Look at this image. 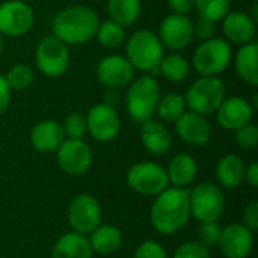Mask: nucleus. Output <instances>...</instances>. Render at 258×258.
Returning a JSON list of instances; mask_svg holds the SVG:
<instances>
[{"label": "nucleus", "mask_w": 258, "mask_h": 258, "mask_svg": "<svg viewBox=\"0 0 258 258\" xmlns=\"http://www.w3.org/2000/svg\"><path fill=\"white\" fill-rule=\"evenodd\" d=\"M59 168L68 175H83L92 165V151L83 139H65L56 151Z\"/></svg>", "instance_id": "nucleus-12"}, {"label": "nucleus", "mask_w": 258, "mask_h": 258, "mask_svg": "<svg viewBox=\"0 0 258 258\" xmlns=\"http://www.w3.org/2000/svg\"><path fill=\"white\" fill-rule=\"evenodd\" d=\"M35 23L33 9L23 0L0 3V35L18 38L26 35Z\"/></svg>", "instance_id": "nucleus-10"}, {"label": "nucleus", "mask_w": 258, "mask_h": 258, "mask_svg": "<svg viewBox=\"0 0 258 258\" xmlns=\"http://www.w3.org/2000/svg\"><path fill=\"white\" fill-rule=\"evenodd\" d=\"M215 32H216L215 23L207 18L200 17V20H197V23H194V35H197L203 41L213 38Z\"/></svg>", "instance_id": "nucleus-38"}, {"label": "nucleus", "mask_w": 258, "mask_h": 258, "mask_svg": "<svg viewBox=\"0 0 258 258\" xmlns=\"http://www.w3.org/2000/svg\"><path fill=\"white\" fill-rule=\"evenodd\" d=\"M243 225L248 227L251 231L258 228V203H252L245 209L243 213Z\"/></svg>", "instance_id": "nucleus-39"}, {"label": "nucleus", "mask_w": 258, "mask_h": 258, "mask_svg": "<svg viewBox=\"0 0 258 258\" xmlns=\"http://www.w3.org/2000/svg\"><path fill=\"white\" fill-rule=\"evenodd\" d=\"M243 180H246V183L251 187H257L258 186V163L252 162L249 166L245 168V177Z\"/></svg>", "instance_id": "nucleus-42"}, {"label": "nucleus", "mask_w": 258, "mask_h": 258, "mask_svg": "<svg viewBox=\"0 0 258 258\" xmlns=\"http://www.w3.org/2000/svg\"><path fill=\"white\" fill-rule=\"evenodd\" d=\"M218 245L227 258H248L254 248V236L243 224H230L222 228Z\"/></svg>", "instance_id": "nucleus-16"}, {"label": "nucleus", "mask_w": 258, "mask_h": 258, "mask_svg": "<svg viewBox=\"0 0 258 258\" xmlns=\"http://www.w3.org/2000/svg\"><path fill=\"white\" fill-rule=\"evenodd\" d=\"M236 142L246 150L255 148L258 144V127L254 124H246L236 130Z\"/></svg>", "instance_id": "nucleus-36"}, {"label": "nucleus", "mask_w": 258, "mask_h": 258, "mask_svg": "<svg viewBox=\"0 0 258 258\" xmlns=\"http://www.w3.org/2000/svg\"><path fill=\"white\" fill-rule=\"evenodd\" d=\"M215 113L221 127L236 132L251 122L254 116V106L242 97H225Z\"/></svg>", "instance_id": "nucleus-17"}, {"label": "nucleus", "mask_w": 258, "mask_h": 258, "mask_svg": "<svg viewBox=\"0 0 258 258\" xmlns=\"http://www.w3.org/2000/svg\"><path fill=\"white\" fill-rule=\"evenodd\" d=\"M97 41L106 47V48H116L119 47L124 39H125V30L124 26L118 24L113 20H107L98 24L97 33H95Z\"/></svg>", "instance_id": "nucleus-30"}, {"label": "nucleus", "mask_w": 258, "mask_h": 258, "mask_svg": "<svg viewBox=\"0 0 258 258\" xmlns=\"http://www.w3.org/2000/svg\"><path fill=\"white\" fill-rule=\"evenodd\" d=\"M11 91H26L33 82V71L29 65L17 63L5 76Z\"/></svg>", "instance_id": "nucleus-32"}, {"label": "nucleus", "mask_w": 258, "mask_h": 258, "mask_svg": "<svg viewBox=\"0 0 258 258\" xmlns=\"http://www.w3.org/2000/svg\"><path fill=\"white\" fill-rule=\"evenodd\" d=\"M68 222L73 231L80 234H91L101 224V206L89 194L77 195L68 209Z\"/></svg>", "instance_id": "nucleus-11"}, {"label": "nucleus", "mask_w": 258, "mask_h": 258, "mask_svg": "<svg viewBox=\"0 0 258 258\" xmlns=\"http://www.w3.org/2000/svg\"><path fill=\"white\" fill-rule=\"evenodd\" d=\"M11 88L5 79V76L0 74V115H3L11 103Z\"/></svg>", "instance_id": "nucleus-41"}, {"label": "nucleus", "mask_w": 258, "mask_h": 258, "mask_svg": "<svg viewBox=\"0 0 258 258\" xmlns=\"http://www.w3.org/2000/svg\"><path fill=\"white\" fill-rule=\"evenodd\" d=\"M98 24L100 18L94 9L77 5L59 11L53 18L51 30L53 36L67 45H77L94 39Z\"/></svg>", "instance_id": "nucleus-2"}, {"label": "nucleus", "mask_w": 258, "mask_h": 258, "mask_svg": "<svg viewBox=\"0 0 258 258\" xmlns=\"http://www.w3.org/2000/svg\"><path fill=\"white\" fill-rule=\"evenodd\" d=\"M128 186L145 197L159 195L169 186L166 169L154 162H141L133 165L127 172Z\"/></svg>", "instance_id": "nucleus-9"}, {"label": "nucleus", "mask_w": 258, "mask_h": 258, "mask_svg": "<svg viewBox=\"0 0 258 258\" xmlns=\"http://www.w3.org/2000/svg\"><path fill=\"white\" fill-rule=\"evenodd\" d=\"M70 51L65 42L56 36H45L35 50V62L38 70L47 77H60L68 71Z\"/></svg>", "instance_id": "nucleus-8"}, {"label": "nucleus", "mask_w": 258, "mask_h": 258, "mask_svg": "<svg viewBox=\"0 0 258 258\" xmlns=\"http://www.w3.org/2000/svg\"><path fill=\"white\" fill-rule=\"evenodd\" d=\"M190 218L189 190L180 187H166L156 195L151 206L150 219L160 234H174L180 231Z\"/></svg>", "instance_id": "nucleus-1"}, {"label": "nucleus", "mask_w": 258, "mask_h": 258, "mask_svg": "<svg viewBox=\"0 0 258 258\" xmlns=\"http://www.w3.org/2000/svg\"><path fill=\"white\" fill-rule=\"evenodd\" d=\"M221 231H222V228H221V225L218 222H203L201 227L197 231L198 242H201L207 248L215 246V245L219 243Z\"/></svg>", "instance_id": "nucleus-34"}, {"label": "nucleus", "mask_w": 258, "mask_h": 258, "mask_svg": "<svg viewBox=\"0 0 258 258\" xmlns=\"http://www.w3.org/2000/svg\"><path fill=\"white\" fill-rule=\"evenodd\" d=\"M236 73L251 86L258 85V44L255 41L242 44L236 53Z\"/></svg>", "instance_id": "nucleus-24"}, {"label": "nucleus", "mask_w": 258, "mask_h": 258, "mask_svg": "<svg viewBox=\"0 0 258 258\" xmlns=\"http://www.w3.org/2000/svg\"><path fill=\"white\" fill-rule=\"evenodd\" d=\"M168 180L174 187L186 189L190 186L198 174V163L197 160L186 153L177 154L171 162L166 169Z\"/></svg>", "instance_id": "nucleus-23"}, {"label": "nucleus", "mask_w": 258, "mask_h": 258, "mask_svg": "<svg viewBox=\"0 0 258 258\" xmlns=\"http://www.w3.org/2000/svg\"><path fill=\"white\" fill-rule=\"evenodd\" d=\"M160 86L153 76H141L128 85L125 104L128 115L138 124H144L156 113L160 100Z\"/></svg>", "instance_id": "nucleus-4"}, {"label": "nucleus", "mask_w": 258, "mask_h": 258, "mask_svg": "<svg viewBox=\"0 0 258 258\" xmlns=\"http://www.w3.org/2000/svg\"><path fill=\"white\" fill-rule=\"evenodd\" d=\"M97 80L109 89H121L135 79V68L127 57L121 54L104 56L95 70Z\"/></svg>", "instance_id": "nucleus-14"}, {"label": "nucleus", "mask_w": 258, "mask_h": 258, "mask_svg": "<svg viewBox=\"0 0 258 258\" xmlns=\"http://www.w3.org/2000/svg\"><path fill=\"white\" fill-rule=\"evenodd\" d=\"M88 132L98 142H109L115 139L121 128V119L113 106L98 103L92 106L86 115Z\"/></svg>", "instance_id": "nucleus-13"}, {"label": "nucleus", "mask_w": 258, "mask_h": 258, "mask_svg": "<svg viewBox=\"0 0 258 258\" xmlns=\"http://www.w3.org/2000/svg\"><path fill=\"white\" fill-rule=\"evenodd\" d=\"M2 50H3V38L0 35V54H2Z\"/></svg>", "instance_id": "nucleus-43"}, {"label": "nucleus", "mask_w": 258, "mask_h": 258, "mask_svg": "<svg viewBox=\"0 0 258 258\" xmlns=\"http://www.w3.org/2000/svg\"><path fill=\"white\" fill-rule=\"evenodd\" d=\"M245 162L236 154L224 156L216 166L218 181L227 189H236L242 184L245 177Z\"/></svg>", "instance_id": "nucleus-25"}, {"label": "nucleus", "mask_w": 258, "mask_h": 258, "mask_svg": "<svg viewBox=\"0 0 258 258\" xmlns=\"http://www.w3.org/2000/svg\"><path fill=\"white\" fill-rule=\"evenodd\" d=\"M233 59L231 45L222 38H210L195 50L192 65L201 76L218 77L224 73Z\"/></svg>", "instance_id": "nucleus-6"}, {"label": "nucleus", "mask_w": 258, "mask_h": 258, "mask_svg": "<svg viewBox=\"0 0 258 258\" xmlns=\"http://www.w3.org/2000/svg\"><path fill=\"white\" fill-rule=\"evenodd\" d=\"M175 132L183 142L194 147H203L210 141L212 125L204 115L186 110L175 121Z\"/></svg>", "instance_id": "nucleus-18"}, {"label": "nucleus", "mask_w": 258, "mask_h": 258, "mask_svg": "<svg viewBox=\"0 0 258 258\" xmlns=\"http://www.w3.org/2000/svg\"><path fill=\"white\" fill-rule=\"evenodd\" d=\"M231 0H195V8L200 17L213 23L221 21L230 12Z\"/></svg>", "instance_id": "nucleus-31"}, {"label": "nucleus", "mask_w": 258, "mask_h": 258, "mask_svg": "<svg viewBox=\"0 0 258 258\" xmlns=\"http://www.w3.org/2000/svg\"><path fill=\"white\" fill-rule=\"evenodd\" d=\"M222 20V30L230 42L242 45L254 41L255 20H252L248 14L242 11H230Z\"/></svg>", "instance_id": "nucleus-20"}, {"label": "nucleus", "mask_w": 258, "mask_h": 258, "mask_svg": "<svg viewBox=\"0 0 258 258\" xmlns=\"http://www.w3.org/2000/svg\"><path fill=\"white\" fill-rule=\"evenodd\" d=\"M107 12L110 20L116 21L121 26H132L142 12L141 0H109Z\"/></svg>", "instance_id": "nucleus-27"}, {"label": "nucleus", "mask_w": 258, "mask_h": 258, "mask_svg": "<svg viewBox=\"0 0 258 258\" xmlns=\"http://www.w3.org/2000/svg\"><path fill=\"white\" fill-rule=\"evenodd\" d=\"M125 53L135 70L153 73V76L159 74V65L165 56V51L159 36L151 30L142 29L135 32L127 41Z\"/></svg>", "instance_id": "nucleus-3"}, {"label": "nucleus", "mask_w": 258, "mask_h": 258, "mask_svg": "<svg viewBox=\"0 0 258 258\" xmlns=\"http://www.w3.org/2000/svg\"><path fill=\"white\" fill-rule=\"evenodd\" d=\"M92 246L85 234L71 231L57 239L51 258H92Z\"/></svg>", "instance_id": "nucleus-22"}, {"label": "nucleus", "mask_w": 258, "mask_h": 258, "mask_svg": "<svg viewBox=\"0 0 258 258\" xmlns=\"http://www.w3.org/2000/svg\"><path fill=\"white\" fill-rule=\"evenodd\" d=\"M65 141L62 125L53 119H44L33 125L30 132V142L39 153H56L60 144Z\"/></svg>", "instance_id": "nucleus-19"}, {"label": "nucleus", "mask_w": 258, "mask_h": 258, "mask_svg": "<svg viewBox=\"0 0 258 258\" xmlns=\"http://www.w3.org/2000/svg\"><path fill=\"white\" fill-rule=\"evenodd\" d=\"M159 39L163 47L180 51L194 39V23L187 15L169 14L159 27Z\"/></svg>", "instance_id": "nucleus-15"}, {"label": "nucleus", "mask_w": 258, "mask_h": 258, "mask_svg": "<svg viewBox=\"0 0 258 258\" xmlns=\"http://www.w3.org/2000/svg\"><path fill=\"white\" fill-rule=\"evenodd\" d=\"M184 112H186L184 95L177 92H169L160 97L156 107V113L165 122H175Z\"/></svg>", "instance_id": "nucleus-29"}, {"label": "nucleus", "mask_w": 258, "mask_h": 258, "mask_svg": "<svg viewBox=\"0 0 258 258\" xmlns=\"http://www.w3.org/2000/svg\"><path fill=\"white\" fill-rule=\"evenodd\" d=\"M63 133L68 139H82L88 132L86 116L82 113H70L63 121Z\"/></svg>", "instance_id": "nucleus-33"}, {"label": "nucleus", "mask_w": 258, "mask_h": 258, "mask_svg": "<svg viewBox=\"0 0 258 258\" xmlns=\"http://www.w3.org/2000/svg\"><path fill=\"white\" fill-rule=\"evenodd\" d=\"M174 258H210V251L201 242L192 240L178 246Z\"/></svg>", "instance_id": "nucleus-35"}, {"label": "nucleus", "mask_w": 258, "mask_h": 258, "mask_svg": "<svg viewBox=\"0 0 258 258\" xmlns=\"http://www.w3.org/2000/svg\"><path fill=\"white\" fill-rule=\"evenodd\" d=\"M133 258H168V255L160 243L154 240H147L136 248Z\"/></svg>", "instance_id": "nucleus-37"}, {"label": "nucleus", "mask_w": 258, "mask_h": 258, "mask_svg": "<svg viewBox=\"0 0 258 258\" xmlns=\"http://www.w3.org/2000/svg\"><path fill=\"white\" fill-rule=\"evenodd\" d=\"M141 139L145 150L154 156H163L172 147V136L169 130L162 122L153 119H148L142 124Z\"/></svg>", "instance_id": "nucleus-21"}, {"label": "nucleus", "mask_w": 258, "mask_h": 258, "mask_svg": "<svg viewBox=\"0 0 258 258\" xmlns=\"http://www.w3.org/2000/svg\"><path fill=\"white\" fill-rule=\"evenodd\" d=\"M91 246L94 252L109 255L116 252L122 245V233L113 225H98L91 233Z\"/></svg>", "instance_id": "nucleus-26"}, {"label": "nucleus", "mask_w": 258, "mask_h": 258, "mask_svg": "<svg viewBox=\"0 0 258 258\" xmlns=\"http://www.w3.org/2000/svg\"><path fill=\"white\" fill-rule=\"evenodd\" d=\"M189 60L178 53L163 56L159 65V73L169 82H183L189 76Z\"/></svg>", "instance_id": "nucleus-28"}, {"label": "nucleus", "mask_w": 258, "mask_h": 258, "mask_svg": "<svg viewBox=\"0 0 258 258\" xmlns=\"http://www.w3.org/2000/svg\"><path fill=\"white\" fill-rule=\"evenodd\" d=\"M172 14L187 15L195 8V0H168Z\"/></svg>", "instance_id": "nucleus-40"}, {"label": "nucleus", "mask_w": 258, "mask_h": 258, "mask_svg": "<svg viewBox=\"0 0 258 258\" xmlns=\"http://www.w3.org/2000/svg\"><path fill=\"white\" fill-rule=\"evenodd\" d=\"M190 216L203 222H218L225 210L221 189L212 183H201L189 192Z\"/></svg>", "instance_id": "nucleus-7"}, {"label": "nucleus", "mask_w": 258, "mask_h": 258, "mask_svg": "<svg viewBox=\"0 0 258 258\" xmlns=\"http://www.w3.org/2000/svg\"><path fill=\"white\" fill-rule=\"evenodd\" d=\"M225 83L219 77L201 76L184 95L186 107L200 115H210L218 110L225 98Z\"/></svg>", "instance_id": "nucleus-5"}]
</instances>
